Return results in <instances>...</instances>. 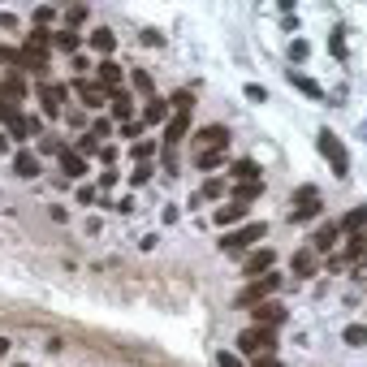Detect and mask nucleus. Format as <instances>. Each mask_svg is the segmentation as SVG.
I'll use <instances>...</instances> for the list:
<instances>
[{
	"mask_svg": "<svg viewBox=\"0 0 367 367\" xmlns=\"http://www.w3.org/2000/svg\"><path fill=\"white\" fill-rule=\"evenodd\" d=\"M277 290H281V277H277V268L273 273H264V277H255V281H247L242 290H238V311H251V307H260V302H268V298H277Z\"/></svg>",
	"mask_w": 367,
	"mask_h": 367,
	"instance_id": "nucleus-1",
	"label": "nucleus"
},
{
	"mask_svg": "<svg viewBox=\"0 0 367 367\" xmlns=\"http://www.w3.org/2000/svg\"><path fill=\"white\" fill-rule=\"evenodd\" d=\"M264 233H268L264 220H242L238 229H229L225 238H220V251H225V255H247V251H251L255 242H260Z\"/></svg>",
	"mask_w": 367,
	"mask_h": 367,
	"instance_id": "nucleus-2",
	"label": "nucleus"
},
{
	"mask_svg": "<svg viewBox=\"0 0 367 367\" xmlns=\"http://www.w3.org/2000/svg\"><path fill=\"white\" fill-rule=\"evenodd\" d=\"M268 350H277V328L251 324V328H242V333H238V350H233V355L255 359V355H268Z\"/></svg>",
	"mask_w": 367,
	"mask_h": 367,
	"instance_id": "nucleus-3",
	"label": "nucleus"
},
{
	"mask_svg": "<svg viewBox=\"0 0 367 367\" xmlns=\"http://www.w3.org/2000/svg\"><path fill=\"white\" fill-rule=\"evenodd\" d=\"M315 147H320V156H324V160H328V169H333V178H350V151L342 147V138L337 134H333V130H320V134H315Z\"/></svg>",
	"mask_w": 367,
	"mask_h": 367,
	"instance_id": "nucleus-4",
	"label": "nucleus"
},
{
	"mask_svg": "<svg viewBox=\"0 0 367 367\" xmlns=\"http://www.w3.org/2000/svg\"><path fill=\"white\" fill-rule=\"evenodd\" d=\"M285 320H290V311L281 307V298H268V302H260V307H251V324H264V328H281Z\"/></svg>",
	"mask_w": 367,
	"mask_h": 367,
	"instance_id": "nucleus-5",
	"label": "nucleus"
},
{
	"mask_svg": "<svg viewBox=\"0 0 367 367\" xmlns=\"http://www.w3.org/2000/svg\"><path fill=\"white\" fill-rule=\"evenodd\" d=\"M273 268H277V251H273V247H260V251H251L247 260H242V277L255 281V277L273 273Z\"/></svg>",
	"mask_w": 367,
	"mask_h": 367,
	"instance_id": "nucleus-6",
	"label": "nucleus"
},
{
	"mask_svg": "<svg viewBox=\"0 0 367 367\" xmlns=\"http://www.w3.org/2000/svg\"><path fill=\"white\" fill-rule=\"evenodd\" d=\"M65 87H61V83H39V104H43V117H61V113H65Z\"/></svg>",
	"mask_w": 367,
	"mask_h": 367,
	"instance_id": "nucleus-7",
	"label": "nucleus"
},
{
	"mask_svg": "<svg viewBox=\"0 0 367 367\" xmlns=\"http://www.w3.org/2000/svg\"><path fill=\"white\" fill-rule=\"evenodd\" d=\"M70 87L78 91V100H83V108H91V113H95V108H104V104H108V91H104L100 83H91V78H74Z\"/></svg>",
	"mask_w": 367,
	"mask_h": 367,
	"instance_id": "nucleus-8",
	"label": "nucleus"
},
{
	"mask_svg": "<svg viewBox=\"0 0 367 367\" xmlns=\"http://www.w3.org/2000/svg\"><path fill=\"white\" fill-rule=\"evenodd\" d=\"M195 143H199V151H225L229 125H199V130H195Z\"/></svg>",
	"mask_w": 367,
	"mask_h": 367,
	"instance_id": "nucleus-9",
	"label": "nucleus"
},
{
	"mask_svg": "<svg viewBox=\"0 0 367 367\" xmlns=\"http://www.w3.org/2000/svg\"><path fill=\"white\" fill-rule=\"evenodd\" d=\"M186 130H190V113H173L169 121H165V134H160V147L165 151H173L178 143L186 138Z\"/></svg>",
	"mask_w": 367,
	"mask_h": 367,
	"instance_id": "nucleus-10",
	"label": "nucleus"
},
{
	"mask_svg": "<svg viewBox=\"0 0 367 367\" xmlns=\"http://www.w3.org/2000/svg\"><path fill=\"white\" fill-rule=\"evenodd\" d=\"M290 268H294V277H315V273H320V255H315L311 247H298Z\"/></svg>",
	"mask_w": 367,
	"mask_h": 367,
	"instance_id": "nucleus-11",
	"label": "nucleus"
},
{
	"mask_svg": "<svg viewBox=\"0 0 367 367\" xmlns=\"http://www.w3.org/2000/svg\"><path fill=\"white\" fill-rule=\"evenodd\" d=\"M108 108H113L117 121H134V104H130V91H125V87H113V91H108Z\"/></svg>",
	"mask_w": 367,
	"mask_h": 367,
	"instance_id": "nucleus-12",
	"label": "nucleus"
},
{
	"mask_svg": "<svg viewBox=\"0 0 367 367\" xmlns=\"http://www.w3.org/2000/svg\"><path fill=\"white\" fill-rule=\"evenodd\" d=\"M13 173L30 182V178L39 173V151H30V147H18V151H13Z\"/></svg>",
	"mask_w": 367,
	"mask_h": 367,
	"instance_id": "nucleus-13",
	"label": "nucleus"
},
{
	"mask_svg": "<svg viewBox=\"0 0 367 367\" xmlns=\"http://www.w3.org/2000/svg\"><path fill=\"white\" fill-rule=\"evenodd\" d=\"M95 83H100L104 91H113V87H121V65H117L113 56H108V61H100V65H95Z\"/></svg>",
	"mask_w": 367,
	"mask_h": 367,
	"instance_id": "nucleus-14",
	"label": "nucleus"
},
{
	"mask_svg": "<svg viewBox=\"0 0 367 367\" xmlns=\"http://www.w3.org/2000/svg\"><path fill=\"white\" fill-rule=\"evenodd\" d=\"M87 43H91L95 52H100V56L108 61V56H113V48H117V35H113V30H108V26H95L91 35H87Z\"/></svg>",
	"mask_w": 367,
	"mask_h": 367,
	"instance_id": "nucleus-15",
	"label": "nucleus"
},
{
	"mask_svg": "<svg viewBox=\"0 0 367 367\" xmlns=\"http://www.w3.org/2000/svg\"><path fill=\"white\" fill-rule=\"evenodd\" d=\"M337 238H342V229L328 220V225H320V229H315V238H311V251H315V255H320V251H333V247H337Z\"/></svg>",
	"mask_w": 367,
	"mask_h": 367,
	"instance_id": "nucleus-16",
	"label": "nucleus"
},
{
	"mask_svg": "<svg viewBox=\"0 0 367 367\" xmlns=\"http://www.w3.org/2000/svg\"><path fill=\"white\" fill-rule=\"evenodd\" d=\"M247 212H251V207H242V203H225V207H216V212H212V220H216V225H238V220H247Z\"/></svg>",
	"mask_w": 367,
	"mask_h": 367,
	"instance_id": "nucleus-17",
	"label": "nucleus"
},
{
	"mask_svg": "<svg viewBox=\"0 0 367 367\" xmlns=\"http://www.w3.org/2000/svg\"><path fill=\"white\" fill-rule=\"evenodd\" d=\"M363 225H367V207H350V212L337 220L342 233H363Z\"/></svg>",
	"mask_w": 367,
	"mask_h": 367,
	"instance_id": "nucleus-18",
	"label": "nucleus"
},
{
	"mask_svg": "<svg viewBox=\"0 0 367 367\" xmlns=\"http://www.w3.org/2000/svg\"><path fill=\"white\" fill-rule=\"evenodd\" d=\"M260 195H264V182H238V186H233V199H229V203H242V207H247V203H255Z\"/></svg>",
	"mask_w": 367,
	"mask_h": 367,
	"instance_id": "nucleus-19",
	"label": "nucleus"
},
{
	"mask_svg": "<svg viewBox=\"0 0 367 367\" xmlns=\"http://www.w3.org/2000/svg\"><path fill=\"white\" fill-rule=\"evenodd\" d=\"M290 83L302 91V95H311V100H324V87L315 83V78H307V74H298V70H290Z\"/></svg>",
	"mask_w": 367,
	"mask_h": 367,
	"instance_id": "nucleus-20",
	"label": "nucleus"
},
{
	"mask_svg": "<svg viewBox=\"0 0 367 367\" xmlns=\"http://www.w3.org/2000/svg\"><path fill=\"white\" fill-rule=\"evenodd\" d=\"M229 178L233 182H260V165H255V160H233L229 165Z\"/></svg>",
	"mask_w": 367,
	"mask_h": 367,
	"instance_id": "nucleus-21",
	"label": "nucleus"
},
{
	"mask_svg": "<svg viewBox=\"0 0 367 367\" xmlns=\"http://www.w3.org/2000/svg\"><path fill=\"white\" fill-rule=\"evenodd\" d=\"M0 95H9V100H26V83H22V74H9V78H0Z\"/></svg>",
	"mask_w": 367,
	"mask_h": 367,
	"instance_id": "nucleus-22",
	"label": "nucleus"
},
{
	"mask_svg": "<svg viewBox=\"0 0 367 367\" xmlns=\"http://www.w3.org/2000/svg\"><path fill=\"white\" fill-rule=\"evenodd\" d=\"M52 43L61 48V52H70V56H78V43H83V35H74V30L65 26V30H52Z\"/></svg>",
	"mask_w": 367,
	"mask_h": 367,
	"instance_id": "nucleus-23",
	"label": "nucleus"
},
{
	"mask_svg": "<svg viewBox=\"0 0 367 367\" xmlns=\"http://www.w3.org/2000/svg\"><path fill=\"white\" fill-rule=\"evenodd\" d=\"M143 125H156V121H169V104L165 100H147V108H143Z\"/></svg>",
	"mask_w": 367,
	"mask_h": 367,
	"instance_id": "nucleus-24",
	"label": "nucleus"
},
{
	"mask_svg": "<svg viewBox=\"0 0 367 367\" xmlns=\"http://www.w3.org/2000/svg\"><path fill=\"white\" fill-rule=\"evenodd\" d=\"M61 169H65L70 178H83V173H87V160H83V156H74V151L65 147V151H61Z\"/></svg>",
	"mask_w": 367,
	"mask_h": 367,
	"instance_id": "nucleus-25",
	"label": "nucleus"
},
{
	"mask_svg": "<svg viewBox=\"0 0 367 367\" xmlns=\"http://www.w3.org/2000/svg\"><path fill=\"white\" fill-rule=\"evenodd\" d=\"M363 251H367V233H350V242H346V251H342V264H350V260H359Z\"/></svg>",
	"mask_w": 367,
	"mask_h": 367,
	"instance_id": "nucleus-26",
	"label": "nucleus"
},
{
	"mask_svg": "<svg viewBox=\"0 0 367 367\" xmlns=\"http://www.w3.org/2000/svg\"><path fill=\"white\" fill-rule=\"evenodd\" d=\"M156 147H160V143H156V138H138V143H134V165H151Z\"/></svg>",
	"mask_w": 367,
	"mask_h": 367,
	"instance_id": "nucleus-27",
	"label": "nucleus"
},
{
	"mask_svg": "<svg viewBox=\"0 0 367 367\" xmlns=\"http://www.w3.org/2000/svg\"><path fill=\"white\" fill-rule=\"evenodd\" d=\"M0 65H9L13 74H22V48H9V43H0Z\"/></svg>",
	"mask_w": 367,
	"mask_h": 367,
	"instance_id": "nucleus-28",
	"label": "nucleus"
},
{
	"mask_svg": "<svg viewBox=\"0 0 367 367\" xmlns=\"http://www.w3.org/2000/svg\"><path fill=\"white\" fill-rule=\"evenodd\" d=\"M285 56H290V61H294V65H302V61H307V56H311V43H307V39H294L290 48H285Z\"/></svg>",
	"mask_w": 367,
	"mask_h": 367,
	"instance_id": "nucleus-29",
	"label": "nucleus"
},
{
	"mask_svg": "<svg viewBox=\"0 0 367 367\" xmlns=\"http://www.w3.org/2000/svg\"><path fill=\"white\" fill-rule=\"evenodd\" d=\"M294 203L298 207H315V203H320V190H315V186H298L294 190Z\"/></svg>",
	"mask_w": 367,
	"mask_h": 367,
	"instance_id": "nucleus-30",
	"label": "nucleus"
},
{
	"mask_svg": "<svg viewBox=\"0 0 367 367\" xmlns=\"http://www.w3.org/2000/svg\"><path fill=\"white\" fill-rule=\"evenodd\" d=\"M169 104H173V113H195V91H178Z\"/></svg>",
	"mask_w": 367,
	"mask_h": 367,
	"instance_id": "nucleus-31",
	"label": "nucleus"
},
{
	"mask_svg": "<svg viewBox=\"0 0 367 367\" xmlns=\"http://www.w3.org/2000/svg\"><path fill=\"white\" fill-rule=\"evenodd\" d=\"M130 87H134V91H143L147 100H156V87H151V78L143 74V70H134V74H130Z\"/></svg>",
	"mask_w": 367,
	"mask_h": 367,
	"instance_id": "nucleus-32",
	"label": "nucleus"
},
{
	"mask_svg": "<svg viewBox=\"0 0 367 367\" xmlns=\"http://www.w3.org/2000/svg\"><path fill=\"white\" fill-rule=\"evenodd\" d=\"M95 143H100V138H108V134H113V117H95L91 121V130H87Z\"/></svg>",
	"mask_w": 367,
	"mask_h": 367,
	"instance_id": "nucleus-33",
	"label": "nucleus"
},
{
	"mask_svg": "<svg viewBox=\"0 0 367 367\" xmlns=\"http://www.w3.org/2000/svg\"><path fill=\"white\" fill-rule=\"evenodd\" d=\"M220 160H225V151H199V156H195V165H199L203 173H212Z\"/></svg>",
	"mask_w": 367,
	"mask_h": 367,
	"instance_id": "nucleus-34",
	"label": "nucleus"
},
{
	"mask_svg": "<svg viewBox=\"0 0 367 367\" xmlns=\"http://www.w3.org/2000/svg\"><path fill=\"white\" fill-rule=\"evenodd\" d=\"M220 195H225V182H220V178H207L203 190H199V199H220Z\"/></svg>",
	"mask_w": 367,
	"mask_h": 367,
	"instance_id": "nucleus-35",
	"label": "nucleus"
},
{
	"mask_svg": "<svg viewBox=\"0 0 367 367\" xmlns=\"http://www.w3.org/2000/svg\"><path fill=\"white\" fill-rule=\"evenodd\" d=\"M328 52L337 56V61L346 56V30H342V26H337V30H333V35H328Z\"/></svg>",
	"mask_w": 367,
	"mask_h": 367,
	"instance_id": "nucleus-36",
	"label": "nucleus"
},
{
	"mask_svg": "<svg viewBox=\"0 0 367 367\" xmlns=\"http://www.w3.org/2000/svg\"><path fill=\"white\" fill-rule=\"evenodd\" d=\"M95 151H100V143H95L91 134H83V138L74 143V156H83V160H87V156H95Z\"/></svg>",
	"mask_w": 367,
	"mask_h": 367,
	"instance_id": "nucleus-37",
	"label": "nucleus"
},
{
	"mask_svg": "<svg viewBox=\"0 0 367 367\" xmlns=\"http://www.w3.org/2000/svg\"><path fill=\"white\" fill-rule=\"evenodd\" d=\"M151 173H156L151 165H134V173H130V186H134V190H138V186H147V182H151Z\"/></svg>",
	"mask_w": 367,
	"mask_h": 367,
	"instance_id": "nucleus-38",
	"label": "nucleus"
},
{
	"mask_svg": "<svg viewBox=\"0 0 367 367\" xmlns=\"http://www.w3.org/2000/svg\"><path fill=\"white\" fill-rule=\"evenodd\" d=\"M346 346H367V324H350L346 328Z\"/></svg>",
	"mask_w": 367,
	"mask_h": 367,
	"instance_id": "nucleus-39",
	"label": "nucleus"
},
{
	"mask_svg": "<svg viewBox=\"0 0 367 367\" xmlns=\"http://www.w3.org/2000/svg\"><path fill=\"white\" fill-rule=\"evenodd\" d=\"M216 367H247V359L233 355V350H220V355H216Z\"/></svg>",
	"mask_w": 367,
	"mask_h": 367,
	"instance_id": "nucleus-40",
	"label": "nucleus"
},
{
	"mask_svg": "<svg viewBox=\"0 0 367 367\" xmlns=\"http://www.w3.org/2000/svg\"><path fill=\"white\" fill-rule=\"evenodd\" d=\"M117 134H121V138H134V143H138V138H143V121H121V130H117Z\"/></svg>",
	"mask_w": 367,
	"mask_h": 367,
	"instance_id": "nucleus-41",
	"label": "nucleus"
},
{
	"mask_svg": "<svg viewBox=\"0 0 367 367\" xmlns=\"http://www.w3.org/2000/svg\"><path fill=\"white\" fill-rule=\"evenodd\" d=\"M247 367H281V359H277V350H268V355H255Z\"/></svg>",
	"mask_w": 367,
	"mask_h": 367,
	"instance_id": "nucleus-42",
	"label": "nucleus"
},
{
	"mask_svg": "<svg viewBox=\"0 0 367 367\" xmlns=\"http://www.w3.org/2000/svg\"><path fill=\"white\" fill-rule=\"evenodd\" d=\"M83 18H87V9H83V5H74V9H65V22H70V30H74L78 22H83Z\"/></svg>",
	"mask_w": 367,
	"mask_h": 367,
	"instance_id": "nucleus-43",
	"label": "nucleus"
},
{
	"mask_svg": "<svg viewBox=\"0 0 367 367\" xmlns=\"http://www.w3.org/2000/svg\"><path fill=\"white\" fill-rule=\"evenodd\" d=\"M315 212H320V203H315V207H298V212H294L290 220H294V225H302V220H311Z\"/></svg>",
	"mask_w": 367,
	"mask_h": 367,
	"instance_id": "nucleus-44",
	"label": "nucleus"
},
{
	"mask_svg": "<svg viewBox=\"0 0 367 367\" xmlns=\"http://www.w3.org/2000/svg\"><path fill=\"white\" fill-rule=\"evenodd\" d=\"M39 151H56V156H61V151H65V143H61V138H48V134H43V143H39Z\"/></svg>",
	"mask_w": 367,
	"mask_h": 367,
	"instance_id": "nucleus-45",
	"label": "nucleus"
},
{
	"mask_svg": "<svg viewBox=\"0 0 367 367\" xmlns=\"http://www.w3.org/2000/svg\"><path fill=\"white\" fill-rule=\"evenodd\" d=\"M247 95H251V100H255V104H264V100H268V91H264L260 83H251V87H247Z\"/></svg>",
	"mask_w": 367,
	"mask_h": 367,
	"instance_id": "nucleus-46",
	"label": "nucleus"
},
{
	"mask_svg": "<svg viewBox=\"0 0 367 367\" xmlns=\"http://www.w3.org/2000/svg\"><path fill=\"white\" fill-rule=\"evenodd\" d=\"M52 18H56V13L48 9V5H39V9H35V22H39V26H43V22H52Z\"/></svg>",
	"mask_w": 367,
	"mask_h": 367,
	"instance_id": "nucleus-47",
	"label": "nucleus"
},
{
	"mask_svg": "<svg viewBox=\"0 0 367 367\" xmlns=\"http://www.w3.org/2000/svg\"><path fill=\"white\" fill-rule=\"evenodd\" d=\"M117 186V173H100V190H113Z\"/></svg>",
	"mask_w": 367,
	"mask_h": 367,
	"instance_id": "nucleus-48",
	"label": "nucleus"
},
{
	"mask_svg": "<svg viewBox=\"0 0 367 367\" xmlns=\"http://www.w3.org/2000/svg\"><path fill=\"white\" fill-rule=\"evenodd\" d=\"M78 203H95V186H83V190H78Z\"/></svg>",
	"mask_w": 367,
	"mask_h": 367,
	"instance_id": "nucleus-49",
	"label": "nucleus"
},
{
	"mask_svg": "<svg viewBox=\"0 0 367 367\" xmlns=\"http://www.w3.org/2000/svg\"><path fill=\"white\" fill-rule=\"evenodd\" d=\"M0 156H9V134L0 130Z\"/></svg>",
	"mask_w": 367,
	"mask_h": 367,
	"instance_id": "nucleus-50",
	"label": "nucleus"
},
{
	"mask_svg": "<svg viewBox=\"0 0 367 367\" xmlns=\"http://www.w3.org/2000/svg\"><path fill=\"white\" fill-rule=\"evenodd\" d=\"M0 355H9V337H0Z\"/></svg>",
	"mask_w": 367,
	"mask_h": 367,
	"instance_id": "nucleus-51",
	"label": "nucleus"
},
{
	"mask_svg": "<svg viewBox=\"0 0 367 367\" xmlns=\"http://www.w3.org/2000/svg\"><path fill=\"white\" fill-rule=\"evenodd\" d=\"M13 367H26V363H13Z\"/></svg>",
	"mask_w": 367,
	"mask_h": 367,
	"instance_id": "nucleus-52",
	"label": "nucleus"
},
{
	"mask_svg": "<svg viewBox=\"0 0 367 367\" xmlns=\"http://www.w3.org/2000/svg\"><path fill=\"white\" fill-rule=\"evenodd\" d=\"M363 255H367V251H363Z\"/></svg>",
	"mask_w": 367,
	"mask_h": 367,
	"instance_id": "nucleus-53",
	"label": "nucleus"
}]
</instances>
